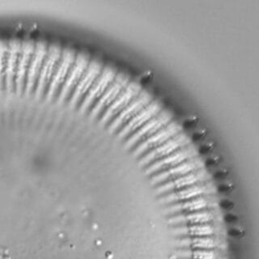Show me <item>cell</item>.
Here are the masks:
<instances>
[{
	"instance_id": "1",
	"label": "cell",
	"mask_w": 259,
	"mask_h": 259,
	"mask_svg": "<svg viewBox=\"0 0 259 259\" xmlns=\"http://www.w3.org/2000/svg\"><path fill=\"white\" fill-rule=\"evenodd\" d=\"M174 113L170 109H162L157 115L152 117L148 122L142 125L140 129L134 132L126 142V146L132 148L136 144H140L148 138L153 136L158 131L168 125L172 121Z\"/></svg>"
},
{
	"instance_id": "6",
	"label": "cell",
	"mask_w": 259,
	"mask_h": 259,
	"mask_svg": "<svg viewBox=\"0 0 259 259\" xmlns=\"http://www.w3.org/2000/svg\"><path fill=\"white\" fill-rule=\"evenodd\" d=\"M152 100L153 96L151 92L141 90L140 94L135 99L132 100V102L113 119V122L109 125V129L111 130L112 132H114L125 125Z\"/></svg>"
},
{
	"instance_id": "10",
	"label": "cell",
	"mask_w": 259,
	"mask_h": 259,
	"mask_svg": "<svg viewBox=\"0 0 259 259\" xmlns=\"http://www.w3.org/2000/svg\"><path fill=\"white\" fill-rule=\"evenodd\" d=\"M210 179V174L205 168L197 170L194 172L186 174L184 176L160 184L156 189L157 194H165L168 193L194 186L198 183L206 182Z\"/></svg>"
},
{
	"instance_id": "2",
	"label": "cell",
	"mask_w": 259,
	"mask_h": 259,
	"mask_svg": "<svg viewBox=\"0 0 259 259\" xmlns=\"http://www.w3.org/2000/svg\"><path fill=\"white\" fill-rule=\"evenodd\" d=\"M190 144H191V140L188 135L184 132H181L157 148H154L147 152L141 158L140 163L143 165L151 164L153 162L157 161L162 158L172 154V152H176L177 150L184 148L186 146L190 145Z\"/></svg>"
},
{
	"instance_id": "11",
	"label": "cell",
	"mask_w": 259,
	"mask_h": 259,
	"mask_svg": "<svg viewBox=\"0 0 259 259\" xmlns=\"http://www.w3.org/2000/svg\"><path fill=\"white\" fill-rule=\"evenodd\" d=\"M116 75H117L116 70L111 66H107L103 69V71H101V74L98 75L91 88L89 89L87 95L82 102L81 105L82 110L89 109L97 100L99 99L102 94L105 93L108 86L115 78Z\"/></svg>"
},
{
	"instance_id": "14",
	"label": "cell",
	"mask_w": 259,
	"mask_h": 259,
	"mask_svg": "<svg viewBox=\"0 0 259 259\" xmlns=\"http://www.w3.org/2000/svg\"><path fill=\"white\" fill-rule=\"evenodd\" d=\"M208 199L206 197L201 196L193 198L190 200L172 203L164 209V213L167 214H186L203 210L208 206Z\"/></svg>"
},
{
	"instance_id": "15",
	"label": "cell",
	"mask_w": 259,
	"mask_h": 259,
	"mask_svg": "<svg viewBox=\"0 0 259 259\" xmlns=\"http://www.w3.org/2000/svg\"><path fill=\"white\" fill-rule=\"evenodd\" d=\"M212 220V214L206 210H198L194 212L177 214L171 217L168 222L171 225H205Z\"/></svg>"
},
{
	"instance_id": "13",
	"label": "cell",
	"mask_w": 259,
	"mask_h": 259,
	"mask_svg": "<svg viewBox=\"0 0 259 259\" xmlns=\"http://www.w3.org/2000/svg\"><path fill=\"white\" fill-rule=\"evenodd\" d=\"M102 71V64L98 59H93L89 63L87 68L77 83L75 92L71 97V102L76 104L85 93L89 92L94 81Z\"/></svg>"
},
{
	"instance_id": "12",
	"label": "cell",
	"mask_w": 259,
	"mask_h": 259,
	"mask_svg": "<svg viewBox=\"0 0 259 259\" xmlns=\"http://www.w3.org/2000/svg\"><path fill=\"white\" fill-rule=\"evenodd\" d=\"M163 109V103L160 100H152L146 107L136 114L133 118L130 120L127 123L121 127L120 137L123 138L133 134L142 125L148 122L152 117L157 115Z\"/></svg>"
},
{
	"instance_id": "8",
	"label": "cell",
	"mask_w": 259,
	"mask_h": 259,
	"mask_svg": "<svg viewBox=\"0 0 259 259\" xmlns=\"http://www.w3.org/2000/svg\"><path fill=\"white\" fill-rule=\"evenodd\" d=\"M202 168H204V162L201 158L197 156L186 160L174 168L154 174L152 178V183L153 185L163 184Z\"/></svg>"
},
{
	"instance_id": "9",
	"label": "cell",
	"mask_w": 259,
	"mask_h": 259,
	"mask_svg": "<svg viewBox=\"0 0 259 259\" xmlns=\"http://www.w3.org/2000/svg\"><path fill=\"white\" fill-rule=\"evenodd\" d=\"M130 78L125 73H118L111 83L108 86L105 93L96 102L91 114L93 117L99 115L104 109H107L109 105L113 103V101L119 95L121 92L126 87L129 83Z\"/></svg>"
},
{
	"instance_id": "4",
	"label": "cell",
	"mask_w": 259,
	"mask_h": 259,
	"mask_svg": "<svg viewBox=\"0 0 259 259\" xmlns=\"http://www.w3.org/2000/svg\"><path fill=\"white\" fill-rule=\"evenodd\" d=\"M141 92V85L137 81L129 82L126 87L117 96L113 103L106 109L101 117L102 122H108L113 117L118 115L125 109L132 100L135 99Z\"/></svg>"
},
{
	"instance_id": "7",
	"label": "cell",
	"mask_w": 259,
	"mask_h": 259,
	"mask_svg": "<svg viewBox=\"0 0 259 259\" xmlns=\"http://www.w3.org/2000/svg\"><path fill=\"white\" fill-rule=\"evenodd\" d=\"M214 187L212 183L207 182L198 183L166 194L164 197L160 198V202L163 204H172L176 202L190 200L198 197L208 195L214 193Z\"/></svg>"
},
{
	"instance_id": "3",
	"label": "cell",
	"mask_w": 259,
	"mask_h": 259,
	"mask_svg": "<svg viewBox=\"0 0 259 259\" xmlns=\"http://www.w3.org/2000/svg\"><path fill=\"white\" fill-rule=\"evenodd\" d=\"M197 156H198V150L192 144H190L149 164L146 169V172L148 174H156L164 170L174 168L175 166Z\"/></svg>"
},
{
	"instance_id": "16",
	"label": "cell",
	"mask_w": 259,
	"mask_h": 259,
	"mask_svg": "<svg viewBox=\"0 0 259 259\" xmlns=\"http://www.w3.org/2000/svg\"><path fill=\"white\" fill-rule=\"evenodd\" d=\"M172 233L178 237H205L213 233V229L208 225L182 226L172 229Z\"/></svg>"
},
{
	"instance_id": "18",
	"label": "cell",
	"mask_w": 259,
	"mask_h": 259,
	"mask_svg": "<svg viewBox=\"0 0 259 259\" xmlns=\"http://www.w3.org/2000/svg\"><path fill=\"white\" fill-rule=\"evenodd\" d=\"M177 259H215V254L212 251L206 249L197 250H179L175 253Z\"/></svg>"
},
{
	"instance_id": "17",
	"label": "cell",
	"mask_w": 259,
	"mask_h": 259,
	"mask_svg": "<svg viewBox=\"0 0 259 259\" xmlns=\"http://www.w3.org/2000/svg\"><path fill=\"white\" fill-rule=\"evenodd\" d=\"M177 246L191 249H210L215 246V242L210 237H189L178 240Z\"/></svg>"
},
{
	"instance_id": "5",
	"label": "cell",
	"mask_w": 259,
	"mask_h": 259,
	"mask_svg": "<svg viewBox=\"0 0 259 259\" xmlns=\"http://www.w3.org/2000/svg\"><path fill=\"white\" fill-rule=\"evenodd\" d=\"M182 131V125L178 121H171L168 125L154 134L153 136L140 143L135 150V154L136 156H140L147 153L172 139L178 134L181 133Z\"/></svg>"
}]
</instances>
